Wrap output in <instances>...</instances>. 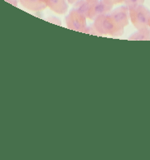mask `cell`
I'll return each instance as SVG.
<instances>
[{"label": "cell", "instance_id": "1", "mask_svg": "<svg viewBox=\"0 0 150 160\" xmlns=\"http://www.w3.org/2000/svg\"><path fill=\"white\" fill-rule=\"evenodd\" d=\"M93 26L99 34L109 35L112 37H119L124 34V28L117 25L112 18L109 14L101 15L96 18Z\"/></svg>", "mask_w": 150, "mask_h": 160}, {"label": "cell", "instance_id": "2", "mask_svg": "<svg viewBox=\"0 0 150 160\" xmlns=\"http://www.w3.org/2000/svg\"><path fill=\"white\" fill-rule=\"evenodd\" d=\"M129 18L134 28L142 29L148 28L150 20V11L143 5L130 8Z\"/></svg>", "mask_w": 150, "mask_h": 160}, {"label": "cell", "instance_id": "3", "mask_svg": "<svg viewBox=\"0 0 150 160\" xmlns=\"http://www.w3.org/2000/svg\"><path fill=\"white\" fill-rule=\"evenodd\" d=\"M86 19L87 18L83 12L73 8L66 18V24L67 28L71 30L79 32H85L87 28Z\"/></svg>", "mask_w": 150, "mask_h": 160}, {"label": "cell", "instance_id": "4", "mask_svg": "<svg viewBox=\"0 0 150 160\" xmlns=\"http://www.w3.org/2000/svg\"><path fill=\"white\" fill-rule=\"evenodd\" d=\"M112 8L113 6L108 4L104 0H98L90 5L86 18L90 20H95L101 15L108 14L112 10Z\"/></svg>", "mask_w": 150, "mask_h": 160}, {"label": "cell", "instance_id": "5", "mask_svg": "<svg viewBox=\"0 0 150 160\" xmlns=\"http://www.w3.org/2000/svg\"><path fill=\"white\" fill-rule=\"evenodd\" d=\"M108 14L112 18L114 21L117 23V25L120 27L121 28H124L129 25V8L126 6H121V7L116 8L115 9L111 10Z\"/></svg>", "mask_w": 150, "mask_h": 160}, {"label": "cell", "instance_id": "6", "mask_svg": "<svg viewBox=\"0 0 150 160\" xmlns=\"http://www.w3.org/2000/svg\"><path fill=\"white\" fill-rule=\"evenodd\" d=\"M47 7L58 14H64L68 10L67 0H42Z\"/></svg>", "mask_w": 150, "mask_h": 160}, {"label": "cell", "instance_id": "7", "mask_svg": "<svg viewBox=\"0 0 150 160\" xmlns=\"http://www.w3.org/2000/svg\"><path fill=\"white\" fill-rule=\"evenodd\" d=\"M20 2L24 7L32 11H42L47 8L42 0H20Z\"/></svg>", "mask_w": 150, "mask_h": 160}, {"label": "cell", "instance_id": "8", "mask_svg": "<svg viewBox=\"0 0 150 160\" xmlns=\"http://www.w3.org/2000/svg\"><path fill=\"white\" fill-rule=\"evenodd\" d=\"M129 40L135 41H148L150 40V28L138 29V31L132 34L129 38Z\"/></svg>", "mask_w": 150, "mask_h": 160}, {"label": "cell", "instance_id": "9", "mask_svg": "<svg viewBox=\"0 0 150 160\" xmlns=\"http://www.w3.org/2000/svg\"><path fill=\"white\" fill-rule=\"evenodd\" d=\"M90 5H91V3H89L86 0H78L77 2H75L74 8L79 10L80 12H83L84 14L86 16L87 12H88Z\"/></svg>", "mask_w": 150, "mask_h": 160}, {"label": "cell", "instance_id": "10", "mask_svg": "<svg viewBox=\"0 0 150 160\" xmlns=\"http://www.w3.org/2000/svg\"><path fill=\"white\" fill-rule=\"evenodd\" d=\"M124 3L129 9L135 8L139 5H143L144 0H124Z\"/></svg>", "mask_w": 150, "mask_h": 160}, {"label": "cell", "instance_id": "11", "mask_svg": "<svg viewBox=\"0 0 150 160\" xmlns=\"http://www.w3.org/2000/svg\"><path fill=\"white\" fill-rule=\"evenodd\" d=\"M104 1L105 2H107L108 4L111 5V6H114V5L119 4V3L124 2V0H104Z\"/></svg>", "mask_w": 150, "mask_h": 160}, {"label": "cell", "instance_id": "12", "mask_svg": "<svg viewBox=\"0 0 150 160\" xmlns=\"http://www.w3.org/2000/svg\"><path fill=\"white\" fill-rule=\"evenodd\" d=\"M78 0H67V2H68V3H70V4H73V3H75L76 2H77Z\"/></svg>", "mask_w": 150, "mask_h": 160}, {"label": "cell", "instance_id": "13", "mask_svg": "<svg viewBox=\"0 0 150 160\" xmlns=\"http://www.w3.org/2000/svg\"><path fill=\"white\" fill-rule=\"evenodd\" d=\"M86 1H87V2H89V3H94V2H96V1H98V0H86Z\"/></svg>", "mask_w": 150, "mask_h": 160}, {"label": "cell", "instance_id": "14", "mask_svg": "<svg viewBox=\"0 0 150 160\" xmlns=\"http://www.w3.org/2000/svg\"><path fill=\"white\" fill-rule=\"evenodd\" d=\"M148 28H150V20H149V23H148Z\"/></svg>", "mask_w": 150, "mask_h": 160}]
</instances>
